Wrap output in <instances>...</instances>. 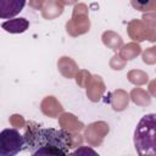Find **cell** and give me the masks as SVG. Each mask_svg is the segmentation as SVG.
<instances>
[{
  "label": "cell",
  "instance_id": "6da1fadb",
  "mask_svg": "<svg viewBox=\"0 0 156 156\" xmlns=\"http://www.w3.org/2000/svg\"><path fill=\"white\" fill-rule=\"evenodd\" d=\"M26 150L33 156L54 155L66 156L73 146L72 135L65 129L44 128L35 123H28L24 133Z\"/></svg>",
  "mask_w": 156,
  "mask_h": 156
},
{
  "label": "cell",
  "instance_id": "7a4b0ae2",
  "mask_svg": "<svg viewBox=\"0 0 156 156\" xmlns=\"http://www.w3.org/2000/svg\"><path fill=\"white\" fill-rule=\"evenodd\" d=\"M133 140L138 155L156 156V113H147L140 118Z\"/></svg>",
  "mask_w": 156,
  "mask_h": 156
},
{
  "label": "cell",
  "instance_id": "3957f363",
  "mask_svg": "<svg viewBox=\"0 0 156 156\" xmlns=\"http://www.w3.org/2000/svg\"><path fill=\"white\" fill-rule=\"evenodd\" d=\"M26 149L24 135L15 128H6L0 133V155L15 156Z\"/></svg>",
  "mask_w": 156,
  "mask_h": 156
},
{
  "label": "cell",
  "instance_id": "277c9868",
  "mask_svg": "<svg viewBox=\"0 0 156 156\" xmlns=\"http://www.w3.org/2000/svg\"><path fill=\"white\" fill-rule=\"evenodd\" d=\"M24 5L26 0H0V18L7 20L17 16Z\"/></svg>",
  "mask_w": 156,
  "mask_h": 156
},
{
  "label": "cell",
  "instance_id": "5b68a950",
  "mask_svg": "<svg viewBox=\"0 0 156 156\" xmlns=\"http://www.w3.org/2000/svg\"><path fill=\"white\" fill-rule=\"evenodd\" d=\"M29 26V22L26 18H13L6 21L1 24V27L10 33H23Z\"/></svg>",
  "mask_w": 156,
  "mask_h": 156
},
{
  "label": "cell",
  "instance_id": "8992f818",
  "mask_svg": "<svg viewBox=\"0 0 156 156\" xmlns=\"http://www.w3.org/2000/svg\"><path fill=\"white\" fill-rule=\"evenodd\" d=\"M155 5V0H132V6L139 11H151Z\"/></svg>",
  "mask_w": 156,
  "mask_h": 156
}]
</instances>
